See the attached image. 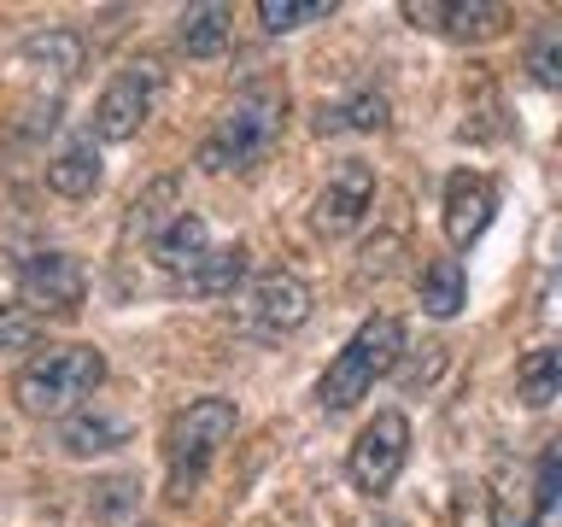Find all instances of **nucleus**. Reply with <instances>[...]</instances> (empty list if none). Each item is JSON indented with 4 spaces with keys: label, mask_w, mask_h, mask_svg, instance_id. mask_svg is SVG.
I'll use <instances>...</instances> for the list:
<instances>
[{
    "label": "nucleus",
    "mask_w": 562,
    "mask_h": 527,
    "mask_svg": "<svg viewBox=\"0 0 562 527\" xmlns=\"http://www.w3.org/2000/svg\"><path fill=\"white\" fill-rule=\"evenodd\" d=\"M386 117H393V105H386L381 88H358L351 100L316 112V135H375L386 130Z\"/></svg>",
    "instance_id": "4468645a"
},
{
    "label": "nucleus",
    "mask_w": 562,
    "mask_h": 527,
    "mask_svg": "<svg viewBox=\"0 0 562 527\" xmlns=\"http://www.w3.org/2000/svg\"><path fill=\"white\" fill-rule=\"evenodd\" d=\"M246 281V246H211V258L188 276V293H205V299H235V288Z\"/></svg>",
    "instance_id": "aec40b11"
},
{
    "label": "nucleus",
    "mask_w": 562,
    "mask_h": 527,
    "mask_svg": "<svg viewBox=\"0 0 562 527\" xmlns=\"http://www.w3.org/2000/svg\"><path fill=\"white\" fill-rule=\"evenodd\" d=\"M451 527H498V504L481 481H463L451 492Z\"/></svg>",
    "instance_id": "5701e85b"
},
{
    "label": "nucleus",
    "mask_w": 562,
    "mask_h": 527,
    "mask_svg": "<svg viewBox=\"0 0 562 527\" xmlns=\"http://www.w3.org/2000/svg\"><path fill=\"white\" fill-rule=\"evenodd\" d=\"M498 217V182L481 170H457L446 182V240L451 246H474Z\"/></svg>",
    "instance_id": "9b49d317"
},
{
    "label": "nucleus",
    "mask_w": 562,
    "mask_h": 527,
    "mask_svg": "<svg viewBox=\"0 0 562 527\" xmlns=\"http://www.w3.org/2000/svg\"><path fill=\"white\" fill-rule=\"evenodd\" d=\"M235 404L228 399H188L182 411H176L165 422V474H170V498L188 504L193 492H200L211 457H217V446L228 434H235Z\"/></svg>",
    "instance_id": "20e7f679"
},
{
    "label": "nucleus",
    "mask_w": 562,
    "mask_h": 527,
    "mask_svg": "<svg viewBox=\"0 0 562 527\" xmlns=\"http://www.w3.org/2000/svg\"><path fill=\"white\" fill-rule=\"evenodd\" d=\"M35 340V311L30 305H0V346H30Z\"/></svg>",
    "instance_id": "393cba45"
},
{
    "label": "nucleus",
    "mask_w": 562,
    "mask_h": 527,
    "mask_svg": "<svg viewBox=\"0 0 562 527\" xmlns=\"http://www.w3.org/2000/svg\"><path fill=\"white\" fill-rule=\"evenodd\" d=\"M311 316V288L293 270H263L235 293V328L252 340H288Z\"/></svg>",
    "instance_id": "39448f33"
},
{
    "label": "nucleus",
    "mask_w": 562,
    "mask_h": 527,
    "mask_svg": "<svg viewBox=\"0 0 562 527\" xmlns=\"http://www.w3.org/2000/svg\"><path fill=\"white\" fill-rule=\"evenodd\" d=\"M527 77L539 88H562V18L533 30V42H527Z\"/></svg>",
    "instance_id": "4be33fe9"
},
{
    "label": "nucleus",
    "mask_w": 562,
    "mask_h": 527,
    "mask_svg": "<svg viewBox=\"0 0 562 527\" xmlns=\"http://www.w3.org/2000/svg\"><path fill=\"white\" fill-rule=\"evenodd\" d=\"M323 18H334V0H258V24L270 30V35L323 24Z\"/></svg>",
    "instance_id": "412c9836"
},
{
    "label": "nucleus",
    "mask_w": 562,
    "mask_h": 527,
    "mask_svg": "<svg viewBox=\"0 0 562 527\" xmlns=\"http://www.w3.org/2000/svg\"><path fill=\"white\" fill-rule=\"evenodd\" d=\"M398 358H404V323L398 316H363L358 334L340 346V358L328 363V375L316 381V404H323L328 416L351 411L381 375H393Z\"/></svg>",
    "instance_id": "7ed1b4c3"
},
{
    "label": "nucleus",
    "mask_w": 562,
    "mask_h": 527,
    "mask_svg": "<svg viewBox=\"0 0 562 527\" xmlns=\"http://www.w3.org/2000/svg\"><path fill=\"white\" fill-rule=\"evenodd\" d=\"M557 492H562V439H551L539 457V481H533V509L539 516H551L557 509Z\"/></svg>",
    "instance_id": "b1692460"
},
{
    "label": "nucleus",
    "mask_w": 562,
    "mask_h": 527,
    "mask_svg": "<svg viewBox=\"0 0 562 527\" xmlns=\"http://www.w3.org/2000/svg\"><path fill=\"white\" fill-rule=\"evenodd\" d=\"M176 217H182V205H176V182H170V176H158L147 193H135V200H130V223H123V235H130V240H158Z\"/></svg>",
    "instance_id": "f3484780"
},
{
    "label": "nucleus",
    "mask_w": 562,
    "mask_h": 527,
    "mask_svg": "<svg viewBox=\"0 0 562 527\" xmlns=\"http://www.w3.org/2000/svg\"><path fill=\"white\" fill-rule=\"evenodd\" d=\"M404 463H411V422H404L398 411H375L358 428V439H351V451H346L351 486L375 498V492H386L398 481Z\"/></svg>",
    "instance_id": "423d86ee"
},
{
    "label": "nucleus",
    "mask_w": 562,
    "mask_h": 527,
    "mask_svg": "<svg viewBox=\"0 0 562 527\" xmlns=\"http://www.w3.org/2000/svg\"><path fill=\"white\" fill-rule=\"evenodd\" d=\"M153 105H158V65L153 59H135V65L112 70V82H105L100 100H94V135L100 141L140 135V123L153 117Z\"/></svg>",
    "instance_id": "0eeeda50"
},
{
    "label": "nucleus",
    "mask_w": 562,
    "mask_h": 527,
    "mask_svg": "<svg viewBox=\"0 0 562 527\" xmlns=\"http://www.w3.org/2000/svg\"><path fill=\"white\" fill-rule=\"evenodd\" d=\"M205 258H211V228H205L200 211H182V217L153 240V264H158V270H170V276H182V281L200 270Z\"/></svg>",
    "instance_id": "ddd939ff"
},
{
    "label": "nucleus",
    "mask_w": 562,
    "mask_h": 527,
    "mask_svg": "<svg viewBox=\"0 0 562 527\" xmlns=\"http://www.w3.org/2000/svg\"><path fill=\"white\" fill-rule=\"evenodd\" d=\"M105 381V358L94 346H47L18 369L12 399L24 416H77Z\"/></svg>",
    "instance_id": "f03ea898"
},
{
    "label": "nucleus",
    "mask_w": 562,
    "mask_h": 527,
    "mask_svg": "<svg viewBox=\"0 0 562 527\" xmlns=\"http://www.w3.org/2000/svg\"><path fill=\"white\" fill-rule=\"evenodd\" d=\"M176 47L188 59H217L228 47V7H188L176 18Z\"/></svg>",
    "instance_id": "a211bd4d"
},
{
    "label": "nucleus",
    "mask_w": 562,
    "mask_h": 527,
    "mask_svg": "<svg viewBox=\"0 0 562 527\" xmlns=\"http://www.w3.org/2000/svg\"><path fill=\"white\" fill-rule=\"evenodd\" d=\"M416 293H422V311L428 316H457L469 305V276H463V258H434L428 270H422V281H416Z\"/></svg>",
    "instance_id": "dca6fc26"
},
{
    "label": "nucleus",
    "mask_w": 562,
    "mask_h": 527,
    "mask_svg": "<svg viewBox=\"0 0 562 527\" xmlns=\"http://www.w3.org/2000/svg\"><path fill=\"white\" fill-rule=\"evenodd\" d=\"M369 200H375V170L363 165V158H340V165L328 170V188L316 193V211H311V223H316V235H351V228L363 223V211Z\"/></svg>",
    "instance_id": "1a4fd4ad"
},
{
    "label": "nucleus",
    "mask_w": 562,
    "mask_h": 527,
    "mask_svg": "<svg viewBox=\"0 0 562 527\" xmlns=\"http://www.w3.org/2000/svg\"><path fill=\"white\" fill-rule=\"evenodd\" d=\"M404 18L416 30L451 35V42H486L509 24V12L492 7V0H404Z\"/></svg>",
    "instance_id": "9d476101"
},
{
    "label": "nucleus",
    "mask_w": 562,
    "mask_h": 527,
    "mask_svg": "<svg viewBox=\"0 0 562 527\" xmlns=\"http://www.w3.org/2000/svg\"><path fill=\"white\" fill-rule=\"evenodd\" d=\"M281 112H288V88L281 82H252L240 88L235 105L211 123V135L200 141V170L223 176V170H252L258 158H270L276 135H281Z\"/></svg>",
    "instance_id": "f257e3e1"
},
{
    "label": "nucleus",
    "mask_w": 562,
    "mask_h": 527,
    "mask_svg": "<svg viewBox=\"0 0 562 527\" xmlns=\"http://www.w3.org/2000/svg\"><path fill=\"white\" fill-rule=\"evenodd\" d=\"M47 188L59 193V200H88V193H100V147H94V135H70L65 147L47 158Z\"/></svg>",
    "instance_id": "f8f14e48"
},
{
    "label": "nucleus",
    "mask_w": 562,
    "mask_h": 527,
    "mask_svg": "<svg viewBox=\"0 0 562 527\" xmlns=\"http://www.w3.org/2000/svg\"><path fill=\"white\" fill-rule=\"evenodd\" d=\"M18 293H24V305L42 316V311H77L82 293H88V276L82 264L70 253H30L18 258Z\"/></svg>",
    "instance_id": "6e6552de"
},
{
    "label": "nucleus",
    "mask_w": 562,
    "mask_h": 527,
    "mask_svg": "<svg viewBox=\"0 0 562 527\" xmlns=\"http://www.w3.org/2000/svg\"><path fill=\"white\" fill-rule=\"evenodd\" d=\"M527 527H539V522H527Z\"/></svg>",
    "instance_id": "a878e982"
},
{
    "label": "nucleus",
    "mask_w": 562,
    "mask_h": 527,
    "mask_svg": "<svg viewBox=\"0 0 562 527\" xmlns=\"http://www.w3.org/2000/svg\"><path fill=\"white\" fill-rule=\"evenodd\" d=\"M516 399L527 411H544V404L562 399V340H544L516 363Z\"/></svg>",
    "instance_id": "2eb2a0df"
},
{
    "label": "nucleus",
    "mask_w": 562,
    "mask_h": 527,
    "mask_svg": "<svg viewBox=\"0 0 562 527\" xmlns=\"http://www.w3.org/2000/svg\"><path fill=\"white\" fill-rule=\"evenodd\" d=\"M130 439V422L123 416H105V411H77L65 422V451L70 457H105Z\"/></svg>",
    "instance_id": "6ab92c4d"
}]
</instances>
